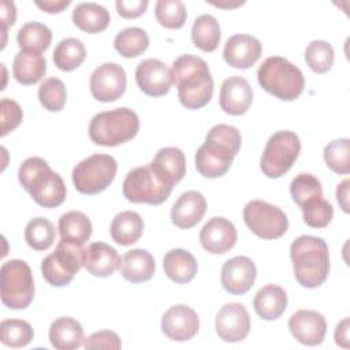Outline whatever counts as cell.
Segmentation results:
<instances>
[{"instance_id":"52a82bcc","label":"cell","mask_w":350,"mask_h":350,"mask_svg":"<svg viewBox=\"0 0 350 350\" xmlns=\"http://www.w3.org/2000/svg\"><path fill=\"white\" fill-rule=\"evenodd\" d=\"M174 185L161 176L153 165L137 167L131 170L123 180V196L134 204L160 205L170 197Z\"/></svg>"},{"instance_id":"7a4b0ae2","label":"cell","mask_w":350,"mask_h":350,"mask_svg":"<svg viewBox=\"0 0 350 350\" xmlns=\"http://www.w3.org/2000/svg\"><path fill=\"white\" fill-rule=\"evenodd\" d=\"M241 142V133L237 127L224 123L213 126L208 131L205 142L196 152L197 171L205 178L223 176L239 152Z\"/></svg>"},{"instance_id":"f1b7e54d","label":"cell","mask_w":350,"mask_h":350,"mask_svg":"<svg viewBox=\"0 0 350 350\" xmlns=\"http://www.w3.org/2000/svg\"><path fill=\"white\" fill-rule=\"evenodd\" d=\"M111 237L122 246L135 243L144 231V220L139 213L133 211H123L118 213L111 223Z\"/></svg>"},{"instance_id":"9a60e30c","label":"cell","mask_w":350,"mask_h":350,"mask_svg":"<svg viewBox=\"0 0 350 350\" xmlns=\"http://www.w3.org/2000/svg\"><path fill=\"white\" fill-rule=\"evenodd\" d=\"M257 269L250 257L237 256L227 260L221 267V286L232 295L247 293L254 284Z\"/></svg>"},{"instance_id":"603a6c76","label":"cell","mask_w":350,"mask_h":350,"mask_svg":"<svg viewBox=\"0 0 350 350\" xmlns=\"http://www.w3.org/2000/svg\"><path fill=\"white\" fill-rule=\"evenodd\" d=\"M120 264V257L115 247L105 242H93L85 249V268L97 278L112 275Z\"/></svg>"},{"instance_id":"9c48e42d","label":"cell","mask_w":350,"mask_h":350,"mask_svg":"<svg viewBox=\"0 0 350 350\" xmlns=\"http://www.w3.org/2000/svg\"><path fill=\"white\" fill-rule=\"evenodd\" d=\"M85 267V249L68 241L60 239L53 253L41 262L44 279L53 287L67 286L75 273Z\"/></svg>"},{"instance_id":"bcb514c9","label":"cell","mask_w":350,"mask_h":350,"mask_svg":"<svg viewBox=\"0 0 350 350\" xmlns=\"http://www.w3.org/2000/svg\"><path fill=\"white\" fill-rule=\"evenodd\" d=\"M85 349H111V350H119L122 347L120 338L116 332L109 329H103L92 334L83 340L82 345Z\"/></svg>"},{"instance_id":"44dd1931","label":"cell","mask_w":350,"mask_h":350,"mask_svg":"<svg viewBox=\"0 0 350 350\" xmlns=\"http://www.w3.org/2000/svg\"><path fill=\"white\" fill-rule=\"evenodd\" d=\"M253 90L250 83L238 75L224 79L220 88L219 104L228 115H243L252 105Z\"/></svg>"},{"instance_id":"30bf717a","label":"cell","mask_w":350,"mask_h":350,"mask_svg":"<svg viewBox=\"0 0 350 350\" xmlns=\"http://www.w3.org/2000/svg\"><path fill=\"white\" fill-rule=\"evenodd\" d=\"M299 152L301 141L294 131H276L267 141L260 160V168L271 179L280 178L293 167Z\"/></svg>"},{"instance_id":"484cf974","label":"cell","mask_w":350,"mask_h":350,"mask_svg":"<svg viewBox=\"0 0 350 350\" xmlns=\"http://www.w3.org/2000/svg\"><path fill=\"white\" fill-rule=\"evenodd\" d=\"M83 328L79 321L64 316L52 321L49 327V342L57 350H74L83 345Z\"/></svg>"},{"instance_id":"2e32d148","label":"cell","mask_w":350,"mask_h":350,"mask_svg":"<svg viewBox=\"0 0 350 350\" xmlns=\"http://www.w3.org/2000/svg\"><path fill=\"white\" fill-rule=\"evenodd\" d=\"M200 328V319L196 310L186 305L171 306L161 317V331L175 342H186L194 338Z\"/></svg>"},{"instance_id":"681fc988","label":"cell","mask_w":350,"mask_h":350,"mask_svg":"<svg viewBox=\"0 0 350 350\" xmlns=\"http://www.w3.org/2000/svg\"><path fill=\"white\" fill-rule=\"evenodd\" d=\"M70 0H44V1H36V5L41 8L45 12L49 14H59L62 12L66 7L70 5Z\"/></svg>"},{"instance_id":"c3c4849f","label":"cell","mask_w":350,"mask_h":350,"mask_svg":"<svg viewBox=\"0 0 350 350\" xmlns=\"http://www.w3.org/2000/svg\"><path fill=\"white\" fill-rule=\"evenodd\" d=\"M0 18H1V31L4 34V42H3V48H4L7 29H8V26H12L16 19V8L12 1L3 0L0 3Z\"/></svg>"},{"instance_id":"ab89813d","label":"cell","mask_w":350,"mask_h":350,"mask_svg":"<svg viewBox=\"0 0 350 350\" xmlns=\"http://www.w3.org/2000/svg\"><path fill=\"white\" fill-rule=\"evenodd\" d=\"M325 164L336 174H349L350 172V139L338 138L325 145L324 152Z\"/></svg>"},{"instance_id":"5b68a950","label":"cell","mask_w":350,"mask_h":350,"mask_svg":"<svg viewBox=\"0 0 350 350\" xmlns=\"http://www.w3.org/2000/svg\"><path fill=\"white\" fill-rule=\"evenodd\" d=\"M260 86L269 94L283 101H293L305 88L302 71L282 56H271L257 70Z\"/></svg>"},{"instance_id":"f6af8a7d","label":"cell","mask_w":350,"mask_h":350,"mask_svg":"<svg viewBox=\"0 0 350 350\" xmlns=\"http://www.w3.org/2000/svg\"><path fill=\"white\" fill-rule=\"evenodd\" d=\"M22 118H23V112H22L21 105L16 101L7 98V97L1 98V101H0V120H1L0 135L4 137L10 131L15 130L21 124Z\"/></svg>"},{"instance_id":"7bdbcfd3","label":"cell","mask_w":350,"mask_h":350,"mask_svg":"<svg viewBox=\"0 0 350 350\" xmlns=\"http://www.w3.org/2000/svg\"><path fill=\"white\" fill-rule=\"evenodd\" d=\"M157 22L167 29H180L187 18V11L180 0H159L154 7Z\"/></svg>"},{"instance_id":"7402d4cb","label":"cell","mask_w":350,"mask_h":350,"mask_svg":"<svg viewBox=\"0 0 350 350\" xmlns=\"http://www.w3.org/2000/svg\"><path fill=\"white\" fill-rule=\"evenodd\" d=\"M206 212L205 197L196 190L185 191L178 197L171 208V220L179 228H191Z\"/></svg>"},{"instance_id":"8992f818","label":"cell","mask_w":350,"mask_h":350,"mask_svg":"<svg viewBox=\"0 0 350 350\" xmlns=\"http://www.w3.org/2000/svg\"><path fill=\"white\" fill-rule=\"evenodd\" d=\"M139 130V118L130 108H115L94 115L89 124L90 139L101 146H118L133 139Z\"/></svg>"},{"instance_id":"7dc6e473","label":"cell","mask_w":350,"mask_h":350,"mask_svg":"<svg viewBox=\"0 0 350 350\" xmlns=\"http://www.w3.org/2000/svg\"><path fill=\"white\" fill-rule=\"evenodd\" d=\"M148 4H149L148 0H131V1L118 0L115 3L118 14L126 19H134L141 16L146 11Z\"/></svg>"},{"instance_id":"e0dca14e","label":"cell","mask_w":350,"mask_h":350,"mask_svg":"<svg viewBox=\"0 0 350 350\" xmlns=\"http://www.w3.org/2000/svg\"><path fill=\"white\" fill-rule=\"evenodd\" d=\"M135 81L145 94L160 97L171 89V70L159 59H145L135 68Z\"/></svg>"},{"instance_id":"7c38bea8","label":"cell","mask_w":350,"mask_h":350,"mask_svg":"<svg viewBox=\"0 0 350 350\" xmlns=\"http://www.w3.org/2000/svg\"><path fill=\"white\" fill-rule=\"evenodd\" d=\"M243 220L247 228L262 239L280 238L288 228L286 213L262 200H252L245 205Z\"/></svg>"},{"instance_id":"5bb4252c","label":"cell","mask_w":350,"mask_h":350,"mask_svg":"<svg viewBox=\"0 0 350 350\" xmlns=\"http://www.w3.org/2000/svg\"><path fill=\"white\" fill-rule=\"evenodd\" d=\"M215 327L221 340L237 343L247 336L250 331V317L242 304L230 302L223 305L217 312Z\"/></svg>"},{"instance_id":"cb8c5ba5","label":"cell","mask_w":350,"mask_h":350,"mask_svg":"<svg viewBox=\"0 0 350 350\" xmlns=\"http://www.w3.org/2000/svg\"><path fill=\"white\" fill-rule=\"evenodd\" d=\"M154 258L145 249H131L126 252L119 264L122 276L131 283L149 280L154 273Z\"/></svg>"},{"instance_id":"d6986e66","label":"cell","mask_w":350,"mask_h":350,"mask_svg":"<svg viewBox=\"0 0 350 350\" xmlns=\"http://www.w3.org/2000/svg\"><path fill=\"white\" fill-rule=\"evenodd\" d=\"M291 335L302 345L317 346L324 340L327 332V321L324 316L316 310L301 309L291 314L288 320Z\"/></svg>"},{"instance_id":"f907efd6","label":"cell","mask_w":350,"mask_h":350,"mask_svg":"<svg viewBox=\"0 0 350 350\" xmlns=\"http://www.w3.org/2000/svg\"><path fill=\"white\" fill-rule=\"evenodd\" d=\"M335 342L342 347H349V319H343L335 328Z\"/></svg>"},{"instance_id":"60d3db41","label":"cell","mask_w":350,"mask_h":350,"mask_svg":"<svg viewBox=\"0 0 350 350\" xmlns=\"http://www.w3.org/2000/svg\"><path fill=\"white\" fill-rule=\"evenodd\" d=\"M38 100L41 105L51 112L63 109L67 100V92L63 81L56 77L44 79L38 88Z\"/></svg>"},{"instance_id":"277c9868","label":"cell","mask_w":350,"mask_h":350,"mask_svg":"<svg viewBox=\"0 0 350 350\" xmlns=\"http://www.w3.org/2000/svg\"><path fill=\"white\" fill-rule=\"evenodd\" d=\"M18 179L40 206L56 208L66 200L67 190L63 178L52 171L41 157L26 159L19 167Z\"/></svg>"},{"instance_id":"d590c367","label":"cell","mask_w":350,"mask_h":350,"mask_svg":"<svg viewBox=\"0 0 350 350\" xmlns=\"http://www.w3.org/2000/svg\"><path fill=\"white\" fill-rule=\"evenodd\" d=\"M149 37L141 27H127L119 31L113 40L115 49L124 57H137L146 51Z\"/></svg>"},{"instance_id":"d4e9b609","label":"cell","mask_w":350,"mask_h":350,"mask_svg":"<svg viewBox=\"0 0 350 350\" xmlns=\"http://www.w3.org/2000/svg\"><path fill=\"white\" fill-rule=\"evenodd\" d=\"M253 308L262 320H276L287 308V294L278 284H267L254 295Z\"/></svg>"},{"instance_id":"8fae6325","label":"cell","mask_w":350,"mask_h":350,"mask_svg":"<svg viewBox=\"0 0 350 350\" xmlns=\"http://www.w3.org/2000/svg\"><path fill=\"white\" fill-rule=\"evenodd\" d=\"M118 171L116 160L109 154L96 153L79 161L72 170V182L82 194H98L115 179Z\"/></svg>"},{"instance_id":"1f68e13d","label":"cell","mask_w":350,"mask_h":350,"mask_svg":"<svg viewBox=\"0 0 350 350\" xmlns=\"http://www.w3.org/2000/svg\"><path fill=\"white\" fill-rule=\"evenodd\" d=\"M59 234L60 239L83 246L92 235V221L85 213L70 211L59 219Z\"/></svg>"},{"instance_id":"6da1fadb","label":"cell","mask_w":350,"mask_h":350,"mask_svg":"<svg viewBox=\"0 0 350 350\" xmlns=\"http://www.w3.org/2000/svg\"><path fill=\"white\" fill-rule=\"evenodd\" d=\"M172 83L178 88L179 101L187 109L205 107L213 94V78L206 62L194 55H182L171 68Z\"/></svg>"},{"instance_id":"f35d334b","label":"cell","mask_w":350,"mask_h":350,"mask_svg":"<svg viewBox=\"0 0 350 350\" xmlns=\"http://www.w3.org/2000/svg\"><path fill=\"white\" fill-rule=\"evenodd\" d=\"M335 53L329 42L324 40H314L308 44L305 49V62L317 74H324L331 70Z\"/></svg>"},{"instance_id":"8d00e7d4","label":"cell","mask_w":350,"mask_h":350,"mask_svg":"<svg viewBox=\"0 0 350 350\" xmlns=\"http://www.w3.org/2000/svg\"><path fill=\"white\" fill-rule=\"evenodd\" d=\"M34 338V331L26 320L7 319L0 324V340L8 347H25Z\"/></svg>"},{"instance_id":"4316f807","label":"cell","mask_w":350,"mask_h":350,"mask_svg":"<svg viewBox=\"0 0 350 350\" xmlns=\"http://www.w3.org/2000/svg\"><path fill=\"white\" fill-rule=\"evenodd\" d=\"M165 275L175 283H189L194 279L198 264L196 257L185 249H172L163 258Z\"/></svg>"},{"instance_id":"d6a6232c","label":"cell","mask_w":350,"mask_h":350,"mask_svg":"<svg viewBox=\"0 0 350 350\" xmlns=\"http://www.w3.org/2000/svg\"><path fill=\"white\" fill-rule=\"evenodd\" d=\"M221 33L219 22L209 14L197 16L191 27L193 44L204 52H213L220 42Z\"/></svg>"},{"instance_id":"ba28073f","label":"cell","mask_w":350,"mask_h":350,"mask_svg":"<svg viewBox=\"0 0 350 350\" xmlns=\"http://www.w3.org/2000/svg\"><path fill=\"white\" fill-rule=\"evenodd\" d=\"M34 280L29 264L8 260L0 268L1 302L10 309H25L34 298Z\"/></svg>"},{"instance_id":"ee69618b","label":"cell","mask_w":350,"mask_h":350,"mask_svg":"<svg viewBox=\"0 0 350 350\" xmlns=\"http://www.w3.org/2000/svg\"><path fill=\"white\" fill-rule=\"evenodd\" d=\"M301 209L304 213V221L312 228L327 227L334 216L332 205L323 197H317L305 202Z\"/></svg>"},{"instance_id":"4dcf8cb0","label":"cell","mask_w":350,"mask_h":350,"mask_svg":"<svg viewBox=\"0 0 350 350\" xmlns=\"http://www.w3.org/2000/svg\"><path fill=\"white\" fill-rule=\"evenodd\" d=\"M153 168L172 185L180 182L186 174V159L180 149L161 148L150 163Z\"/></svg>"},{"instance_id":"f546056e","label":"cell","mask_w":350,"mask_h":350,"mask_svg":"<svg viewBox=\"0 0 350 350\" xmlns=\"http://www.w3.org/2000/svg\"><path fill=\"white\" fill-rule=\"evenodd\" d=\"M111 16L105 7L97 3H79L72 11L74 25L86 33H100L109 25Z\"/></svg>"},{"instance_id":"b9f144b4","label":"cell","mask_w":350,"mask_h":350,"mask_svg":"<svg viewBox=\"0 0 350 350\" xmlns=\"http://www.w3.org/2000/svg\"><path fill=\"white\" fill-rule=\"evenodd\" d=\"M290 194L294 200V202L299 206H302L305 202L323 197V187L320 180L308 172L298 174L290 185Z\"/></svg>"},{"instance_id":"836d02e7","label":"cell","mask_w":350,"mask_h":350,"mask_svg":"<svg viewBox=\"0 0 350 350\" xmlns=\"http://www.w3.org/2000/svg\"><path fill=\"white\" fill-rule=\"evenodd\" d=\"M16 41L21 51L41 53L42 51L49 48L52 41V31L44 23L36 21L26 22L18 30Z\"/></svg>"},{"instance_id":"ffe728a7","label":"cell","mask_w":350,"mask_h":350,"mask_svg":"<svg viewBox=\"0 0 350 350\" xmlns=\"http://www.w3.org/2000/svg\"><path fill=\"white\" fill-rule=\"evenodd\" d=\"M261 42L250 34H234L231 36L223 49V57L227 64L234 68H249L261 56Z\"/></svg>"},{"instance_id":"e575fe53","label":"cell","mask_w":350,"mask_h":350,"mask_svg":"<svg viewBox=\"0 0 350 350\" xmlns=\"http://www.w3.org/2000/svg\"><path fill=\"white\" fill-rule=\"evenodd\" d=\"M86 57V48L78 38L68 37L62 40L53 51V63L62 71L78 68Z\"/></svg>"},{"instance_id":"74e56055","label":"cell","mask_w":350,"mask_h":350,"mask_svg":"<svg viewBox=\"0 0 350 350\" xmlns=\"http://www.w3.org/2000/svg\"><path fill=\"white\" fill-rule=\"evenodd\" d=\"M56 237L55 226L45 217L31 219L25 228L26 243L37 252L46 250L52 246Z\"/></svg>"},{"instance_id":"83f0119b","label":"cell","mask_w":350,"mask_h":350,"mask_svg":"<svg viewBox=\"0 0 350 350\" xmlns=\"http://www.w3.org/2000/svg\"><path fill=\"white\" fill-rule=\"evenodd\" d=\"M46 72V62L41 53L21 51L12 63L14 78L22 85L37 83Z\"/></svg>"},{"instance_id":"ac0fdd59","label":"cell","mask_w":350,"mask_h":350,"mask_svg":"<svg viewBox=\"0 0 350 350\" xmlns=\"http://www.w3.org/2000/svg\"><path fill=\"white\" fill-rule=\"evenodd\" d=\"M238 234L235 226L226 217L216 216L209 219L200 231L202 247L212 254H223L234 247Z\"/></svg>"},{"instance_id":"3957f363","label":"cell","mask_w":350,"mask_h":350,"mask_svg":"<svg viewBox=\"0 0 350 350\" xmlns=\"http://www.w3.org/2000/svg\"><path fill=\"white\" fill-rule=\"evenodd\" d=\"M294 276L306 288L321 286L329 272L328 245L323 238L301 235L290 246Z\"/></svg>"},{"instance_id":"816d5d0a","label":"cell","mask_w":350,"mask_h":350,"mask_svg":"<svg viewBox=\"0 0 350 350\" xmlns=\"http://www.w3.org/2000/svg\"><path fill=\"white\" fill-rule=\"evenodd\" d=\"M349 179H345L336 189V200L345 212H349Z\"/></svg>"},{"instance_id":"4fadbf2b","label":"cell","mask_w":350,"mask_h":350,"mask_svg":"<svg viewBox=\"0 0 350 350\" xmlns=\"http://www.w3.org/2000/svg\"><path fill=\"white\" fill-rule=\"evenodd\" d=\"M126 72L118 63H104L90 75L92 96L101 103H111L120 98L126 90Z\"/></svg>"}]
</instances>
